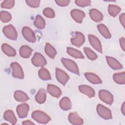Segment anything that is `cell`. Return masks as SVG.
I'll return each mask as SVG.
<instances>
[{
  "mask_svg": "<svg viewBox=\"0 0 125 125\" xmlns=\"http://www.w3.org/2000/svg\"><path fill=\"white\" fill-rule=\"evenodd\" d=\"M113 79L118 84H124L125 83V72H122L115 73L113 75Z\"/></svg>",
  "mask_w": 125,
  "mask_h": 125,
  "instance_id": "obj_29",
  "label": "cell"
},
{
  "mask_svg": "<svg viewBox=\"0 0 125 125\" xmlns=\"http://www.w3.org/2000/svg\"><path fill=\"white\" fill-rule=\"evenodd\" d=\"M26 4L29 6L33 8H37L39 6L40 0H25Z\"/></svg>",
  "mask_w": 125,
  "mask_h": 125,
  "instance_id": "obj_38",
  "label": "cell"
},
{
  "mask_svg": "<svg viewBox=\"0 0 125 125\" xmlns=\"http://www.w3.org/2000/svg\"><path fill=\"white\" fill-rule=\"evenodd\" d=\"M88 38L91 46L97 51L102 53V46L99 39L93 35H88Z\"/></svg>",
  "mask_w": 125,
  "mask_h": 125,
  "instance_id": "obj_11",
  "label": "cell"
},
{
  "mask_svg": "<svg viewBox=\"0 0 125 125\" xmlns=\"http://www.w3.org/2000/svg\"><path fill=\"white\" fill-rule=\"evenodd\" d=\"M106 60L108 65L113 69L119 70L123 68L122 64L113 57L106 56Z\"/></svg>",
  "mask_w": 125,
  "mask_h": 125,
  "instance_id": "obj_16",
  "label": "cell"
},
{
  "mask_svg": "<svg viewBox=\"0 0 125 125\" xmlns=\"http://www.w3.org/2000/svg\"><path fill=\"white\" fill-rule=\"evenodd\" d=\"M97 28L101 34L106 39H110L111 34L107 27L104 24H99L97 25Z\"/></svg>",
  "mask_w": 125,
  "mask_h": 125,
  "instance_id": "obj_26",
  "label": "cell"
},
{
  "mask_svg": "<svg viewBox=\"0 0 125 125\" xmlns=\"http://www.w3.org/2000/svg\"><path fill=\"white\" fill-rule=\"evenodd\" d=\"M119 21L120 23L123 25V27H125V13H122L119 16Z\"/></svg>",
  "mask_w": 125,
  "mask_h": 125,
  "instance_id": "obj_41",
  "label": "cell"
},
{
  "mask_svg": "<svg viewBox=\"0 0 125 125\" xmlns=\"http://www.w3.org/2000/svg\"><path fill=\"white\" fill-rule=\"evenodd\" d=\"M89 15L91 19L95 22H100L103 20V14L96 9H91L90 10Z\"/></svg>",
  "mask_w": 125,
  "mask_h": 125,
  "instance_id": "obj_18",
  "label": "cell"
},
{
  "mask_svg": "<svg viewBox=\"0 0 125 125\" xmlns=\"http://www.w3.org/2000/svg\"><path fill=\"white\" fill-rule=\"evenodd\" d=\"M67 53L71 56L76 59H84V56L82 53L76 49L72 47L67 48Z\"/></svg>",
  "mask_w": 125,
  "mask_h": 125,
  "instance_id": "obj_28",
  "label": "cell"
},
{
  "mask_svg": "<svg viewBox=\"0 0 125 125\" xmlns=\"http://www.w3.org/2000/svg\"><path fill=\"white\" fill-rule=\"evenodd\" d=\"M29 110V106L26 103L19 104L17 107V112L20 118H23L27 116Z\"/></svg>",
  "mask_w": 125,
  "mask_h": 125,
  "instance_id": "obj_13",
  "label": "cell"
},
{
  "mask_svg": "<svg viewBox=\"0 0 125 125\" xmlns=\"http://www.w3.org/2000/svg\"><path fill=\"white\" fill-rule=\"evenodd\" d=\"M12 69V76L14 78L23 79L24 78V73L21 66L17 62H12L10 64Z\"/></svg>",
  "mask_w": 125,
  "mask_h": 125,
  "instance_id": "obj_6",
  "label": "cell"
},
{
  "mask_svg": "<svg viewBox=\"0 0 125 125\" xmlns=\"http://www.w3.org/2000/svg\"><path fill=\"white\" fill-rule=\"evenodd\" d=\"M44 50L45 53L51 59H54L57 54V51L55 48L48 42L45 44Z\"/></svg>",
  "mask_w": 125,
  "mask_h": 125,
  "instance_id": "obj_27",
  "label": "cell"
},
{
  "mask_svg": "<svg viewBox=\"0 0 125 125\" xmlns=\"http://www.w3.org/2000/svg\"><path fill=\"white\" fill-rule=\"evenodd\" d=\"M46 98V90L44 88H40L35 97V99L36 101L40 104H42L45 102Z\"/></svg>",
  "mask_w": 125,
  "mask_h": 125,
  "instance_id": "obj_21",
  "label": "cell"
},
{
  "mask_svg": "<svg viewBox=\"0 0 125 125\" xmlns=\"http://www.w3.org/2000/svg\"><path fill=\"white\" fill-rule=\"evenodd\" d=\"M14 97L19 102H25L29 99L27 95L25 92L21 90L16 91L14 94Z\"/></svg>",
  "mask_w": 125,
  "mask_h": 125,
  "instance_id": "obj_24",
  "label": "cell"
},
{
  "mask_svg": "<svg viewBox=\"0 0 125 125\" xmlns=\"http://www.w3.org/2000/svg\"><path fill=\"white\" fill-rule=\"evenodd\" d=\"M22 124L24 125H34L35 124L32 122L31 121H30V120H25L22 122Z\"/></svg>",
  "mask_w": 125,
  "mask_h": 125,
  "instance_id": "obj_42",
  "label": "cell"
},
{
  "mask_svg": "<svg viewBox=\"0 0 125 125\" xmlns=\"http://www.w3.org/2000/svg\"><path fill=\"white\" fill-rule=\"evenodd\" d=\"M15 4V1L14 0H4L1 3V7L5 9H11Z\"/></svg>",
  "mask_w": 125,
  "mask_h": 125,
  "instance_id": "obj_36",
  "label": "cell"
},
{
  "mask_svg": "<svg viewBox=\"0 0 125 125\" xmlns=\"http://www.w3.org/2000/svg\"><path fill=\"white\" fill-rule=\"evenodd\" d=\"M60 106L64 111L68 110L71 108L72 104L70 99L67 97H63L60 101Z\"/></svg>",
  "mask_w": 125,
  "mask_h": 125,
  "instance_id": "obj_25",
  "label": "cell"
},
{
  "mask_svg": "<svg viewBox=\"0 0 125 125\" xmlns=\"http://www.w3.org/2000/svg\"><path fill=\"white\" fill-rule=\"evenodd\" d=\"M2 52L9 57H14L16 55V50L7 43H3L1 45Z\"/></svg>",
  "mask_w": 125,
  "mask_h": 125,
  "instance_id": "obj_22",
  "label": "cell"
},
{
  "mask_svg": "<svg viewBox=\"0 0 125 125\" xmlns=\"http://www.w3.org/2000/svg\"><path fill=\"white\" fill-rule=\"evenodd\" d=\"M70 0H55V2L56 3L60 6H67Z\"/></svg>",
  "mask_w": 125,
  "mask_h": 125,
  "instance_id": "obj_39",
  "label": "cell"
},
{
  "mask_svg": "<svg viewBox=\"0 0 125 125\" xmlns=\"http://www.w3.org/2000/svg\"><path fill=\"white\" fill-rule=\"evenodd\" d=\"M97 114L101 118L105 120L112 119V116L110 110L102 104H98L96 107Z\"/></svg>",
  "mask_w": 125,
  "mask_h": 125,
  "instance_id": "obj_3",
  "label": "cell"
},
{
  "mask_svg": "<svg viewBox=\"0 0 125 125\" xmlns=\"http://www.w3.org/2000/svg\"><path fill=\"white\" fill-rule=\"evenodd\" d=\"M75 2L77 6L82 7L88 6L91 4V1L89 0H76Z\"/></svg>",
  "mask_w": 125,
  "mask_h": 125,
  "instance_id": "obj_37",
  "label": "cell"
},
{
  "mask_svg": "<svg viewBox=\"0 0 125 125\" xmlns=\"http://www.w3.org/2000/svg\"><path fill=\"white\" fill-rule=\"evenodd\" d=\"M22 34L24 38L29 42L34 43L36 41V38L33 31L29 27L25 26L22 28Z\"/></svg>",
  "mask_w": 125,
  "mask_h": 125,
  "instance_id": "obj_8",
  "label": "cell"
},
{
  "mask_svg": "<svg viewBox=\"0 0 125 125\" xmlns=\"http://www.w3.org/2000/svg\"><path fill=\"white\" fill-rule=\"evenodd\" d=\"M86 79L91 83L100 84L102 83V81L96 74L92 72H86L84 73Z\"/></svg>",
  "mask_w": 125,
  "mask_h": 125,
  "instance_id": "obj_19",
  "label": "cell"
},
{
  "mask_svg": "<svg viewBox=\"0 0 125 125\" xmlns=\"http://www.w3.org/2000/svg\"><path fill=\"white\" fill-rule=\"evenodd\" d=\"M84 42V36L82 33L80 32H76L75 33V36L71 39V43L77 47H80Z\"/></svg>",
  "mask_w": 125,
  "mask_h": 125,
  "instance_id": "obj_10",
  "label": "cell"
},
{
  "mask_svg": "<svg viewBox=\"0 0 125 125\" xmlns=\"http://www.w3.org/2000/svg\"><path fill=\"white\" fill-rule=\"evenodd\" d=\"M79 89L82 94L90 98L94 97L95 95V91L94 89L88 85L85 84L80 85L79 86Z\"/></svg>",
  "mask_w": 125,
  "mask_h": 125,
  "instance_id": "obj_14",
  "label": "cell"
},
{
  "mask_svg": "<svg viewBox=\"0 0 125 125\" xmlns=\"http://www.w3.org/2000/svg\"><path fill=\"white\" fill-rule=\"evenodd\" d=\"M47 91L50 95L56 98L60 97L62 95V91L60 88L54 84H48L47 87Z\"/></svg>",
  "mask_w": 125,
  "mask_h": 125,
  "instance_id": "obj_17",
  "label": "cell"
},
{
  "mask_svg": "<svg viewBox=\"0 0 125 125\" xmlns=\"http://www.w3.org/2000/svg\"><path fill=\"white\" fill-rule=\"evenodd\" d=\"M125 102H124L121 107V112L123 115H125Z\"/></svg>",
  "mask_w": 125,
  "mask_h": 125,
  "instance_id": "obj_43",
  "label": "cell"
},
{
  "mask_svg": "<svg viewBox=\"0 0 125 125\" xmlns=\"http://www.w3.org/2000/svg\"><path fill=\"white\" fill-rule=\"evenodd\" d=\"M83 51L87 57L91 61H94L98 58V56L97 54L90 48L88 47H84Z\"/></svg>",
  "mask_w": 125,
  "mask_h": 125,
  "instance_id": "obj_33",
  "label": "cell"
},
{
  "mask_svg": "<svg viewBox=\"0 0 125 125\" xmlns=\"http://www.w3.org/2000/svg\"><path fill=\"white\" fill-rule=\"evenodd\" d=\"M31 116L35 121L40 124H46L51 120L50 117L47 114L41 110L33 111Z\"/></svg>",
  "mask_w": 125,
  "mask_h": 125,
  "instance_id": "obj_1",
  "label": "cell"
},
{
  "mask_svg": "<svg viewBox=\"0 0 125 125\" xmlns=\"http://www.w3.org/2000/svg\"><path fill=\"white\" fill-rule=\"evenodd\" d=\"M120 45L123 51H125V39L124 37H121L119 39Z\"/></svg>",
  "mask_w": 125,
  "mask_h": 125,
  "instance_id": "obj_40",
  "label": "cell"
},
{
  "mask_svg": "<svg viewBox=\"0 0 125 125\" xmlns=\"http://www.w3.org/2000/svg\"><path fill=\"white\" fill-rule=\"evenodd\" d=\"M40 78L42 80L46 81L51 79V77L48 70L44 67H42L38 71Z\"/></svg>",
  "mask_w": 125,
  "mask_h": 125,
  "instance_id": "obj_31",
  "label": "cell"
},
{
  "mask_svg": "<svg viewBox=\"0 0 125 125\" xmlns=\"http://www.w3.org/2000/svg\"><path fill=\"white\" fill-rule=\"evenodd\" d=\"M2 31L4 35L8 39L12 40H16L18 37L17 31L15 27L12 24H9L5 26Z\"/></svg>",
  "mask_w": 125,
  "mask_h": 125,
  "instance_id": "obj_4",
  "label": "cell"
},
{
  "mask_svg": "<svg viewBox=\"0 0 125 125\" xmlns=\"http://www.w3.org/2000/svg\"><path fill=\"white\" fill-rule=\"evenodd\" d=\"M42 13L46 17L48 18H54L55 17V13L54 11L49 7L44 8Z\"/></svg>",
  "mask_w": 125,
  "mask_h": 125,
  "instance_id": "obj_35",
  "label": "cell"
},
{
  "mask_svg": "<svg viewBox=\"0 0 125 125\" xmlns=\"http://www.w3.org/2000/svg\"><path fill=\"white\" fill-rule=\"evenodd\" d=\"M70 14L73 19L79 23H81L82 22L83 18L85 16L84 12L77 9L72 10L70 12Z\"/></svg>",
  "mask_w": 125,
  "mask_h": 125,
  "instance_id": "obj_12",
  "label": "cell"
},
{
  "mask_svg": "<svg viewBox=\"0 0 125 125\" xmlns=\"http://www.w3.org/2000/svg\"><path fill=\"white\" fill-rule=\"evenodd\" d=\"M4 119L9 122L12 125H15L17 122V119L14 113L11 110H7L5 111L3 114Z\"/></svg>",
  "mask_w": 125,
  "mask_h": 125,
  "instance_id": "obj_20",
  "label": "cell"
},
{
  "mask_svg": "<svg viewBox=\"0 0 125 125\" xmlns=\"http://www.w3.org/2000/svg\"><path fill=\"white\" fill-rule=\"evenodd\" d=\"M121 8L116 5L114 4H109L108 7V12L109 14L113 17H115L120 12Z\"/></svg>",
  "mask_w": 125,
  "mask_h": 125,
  "instance_id": "obj_32",
  "label": "cell"
},
{
  "mask_svg": "<svg viewBox=\"0 0 125 125\" xmlns=\"http://www.w3.org/2000/svg\"><path fill=\"white\" fill-rule=\"evenodd\" d=\"M0 19L2 22L6 23L11 21L12 19V16L7 11H1L0 13Z\"/></svg>",
  "mask_w": 125,
  "mask_h": 125,
  "instance_id": "obj_34",
  "label": "cell"
},
{
  "mask_svg": "<svg viewBox=\"0 0 125 125\" xmlns=\"http://www.w3.org/2000/svg\"><path fill=\"white\" fill-rule=\"evenodd\" d=\"M68 119L69 122L74 125H81L83 124V121L76 112L69 113L68 116Z\"/></svg>",
  "mask_w": 125,
  "mask_h": 125,
  "instance_id": "obj_15",
  "label": "cell"
},
{
  "mask_svg": "<svg viewBox=\"0 0 125 125\" xmlns=\"http://www.w3.org/2000/svg\"><path fill=\"white\" fill-rule=\"evenodd\" d=\"M56 77L57 81L62 84L64 85L69 79V75L63 70L59 68H56Z\"/></svg>",
  "mask_w": 125,
  "mask_h": 125,
  "instance_id": "obj_9",
  "label": "cell"
},
{
  "mask_svg": "<svg viewBox=\"0 0 125 125\" xmlns=\"http://www.w3.org/2000/svg\"><path fill=\"white\" fill-rule=\"evenodd\" d=\"M33 49L26 45H22L19 50L20 56L23 58H28L31 55Z\"/></svg>",
  "mask_w": 125,
  "mask_h": 125,
  "instance_id": "obj_23",
  "label": "cell"
},
{
  "mask_svg": "<svg viewBox=\"0 0 125 125\" xmlns=\"http://www.w3.org/2000/svg\"><path fill=\"white\" fill-rule=\"evenodd\" d=\"M32 64L36 67H42L46 65L47 62L45 58L41 53H35L31 59Z\"/></svg>",
  "mask_w": 125,
  "mask_h": 125,
  "instance_id": "obj_7",
  "label": "cell"
},
{
  "mask_svg": "<svg viewBox=\"0 0 125 125\" xmlns=\"http://www.w3.org/2000/svg\"><path fill=\"white\" fill-rule=\"evenodd\" d=\"M61 62L64 66L68 71L76 75H80L79 67L75 62L71 60L64 58L61 59Z\"/></svg>",
  "mask_w": 125,
  "mask_h": 125,
  "instance_id": "obj_2",
  "label": "cell"
},
{
  "mask_svg": "<svg viewBox=\"0 0 125 125\" xmlns=\"http://www.w3.org/2000/svg\"><path fill=\"white\" fill-rule=\"evenodd\" d=\"M34 26L38 29H42L45 26V22L44 19L40 15L36 16L35 20L34 21Z\"/></svg>",
  "mask_w": 125,
  "mask_h": 125,
  "instance_id": "obj_30",
  "label": "cell"
},
{
  "mask_svg": "<svg viewBox=\"0 0 125 125\" xmlns=\"http://www.w3.org/2000/svg\"><path fill=\"white\" fill-rule=\"evenodd\" d=\"M99 97L102 101L109 105L112 104L114 101L113 95L109 91L104 89L99 91Z\"/></svg>",
  "mask_w": 125,
  "mask_h": 125,
  "instance_id": "obj_5",
  "label": "cell"
}]
</instances>
